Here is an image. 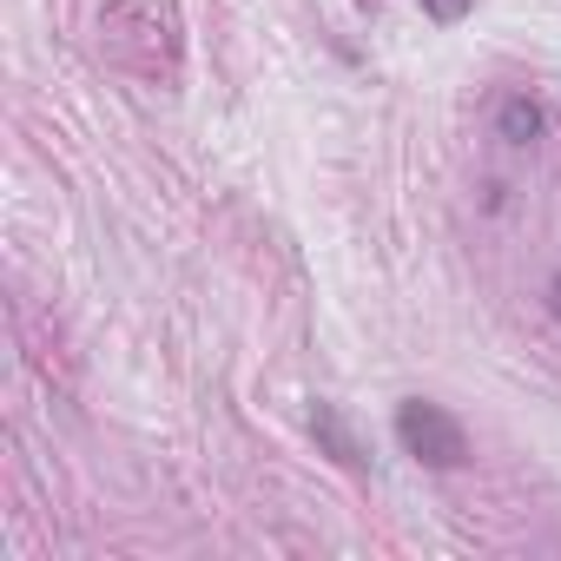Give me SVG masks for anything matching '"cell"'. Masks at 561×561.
Instances as JSON below:
<instances>
[{
  "instance_id": "cell-1",
  "label": "cell",
  "mask_w": 561,
  "mask_h": 561,
  "mask_svg": "<svg viewBox=\"0 0 561 561\" xmlns=\"http://www.w3.org/2000/svg\"><path fill=\"white\" fill-rule=\"evenodd\" d=\"M397 443H403L416 462H430V469H462V462H469L462 423H456L443 403H423V397L397 403Z\"/></svg>"
},
{
  "instance_id": "cell-2",
  "label": "cell",
  "mask_w": 561,
  "mask_h": 561,
  "mask_svg": "<svg viewBox=\"0 0 561 561\" xmlns=\"http://www.w3.org/2000/svg\"><path fill=\"white\" fill-rule=\"evenodd\" d=\"M495 133H502L508 146H535V139L548 133V113H541L528 93H508V100L495 106Z\"/></svg>"
},
{
  "instance_id": "cell-3",
  "label": "cell",
  "mask_w": 561,
  "mask_h": 561,
  "mask_svg": "<svg viewBox=\"0 0 561 561\" xmlns=\"http://www.w3.org/2000/svg\"><path fill=\"white\" fill-rule=\"evenodd\" d=\"M318 436H324V443H331V456H337V462H344V469H364V449H357V443H351V430H344V423H337V410H331V403H318Z\"/></svg>"
},
{
  "instance_id": "cell-4",
  "label": "cell",
  "mask_w": 561,
  "mask_h": 561,
  "mask_svg": "<svg viewBox=\"0 0 561 561\" xmlns=\"http://www.w3.org/2000/svg\"><path fill=\"white\" fill-rule=\"evenodd\" d=\"M469 8H476V0H423V14H430V21H443V27H456Z\"/></svg>"
},
{
  "instance_id": "cell-5",
  "label": "cell",
  "mask_w": 561,
  "mask_h": 561,
  "mask_svg": "<svg viewBox=\"0 0 561 561\" xmlns=\"http://www.w3.org/2000/svg\"><path fill=\"white\" fill-rule=\"evenodd\" d=\"M548 311L561 318V277H554V285H548Z\"/></svg>"
}]
</instances>
